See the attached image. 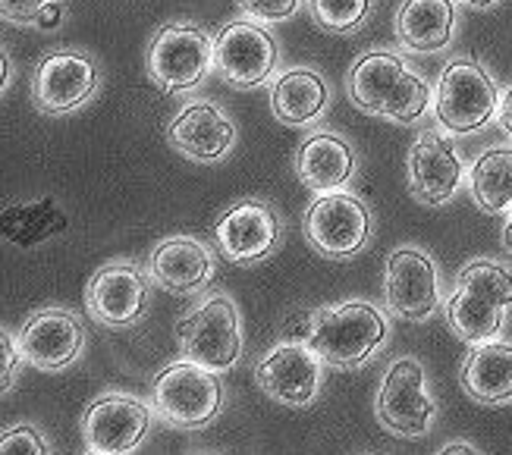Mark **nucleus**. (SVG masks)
<instances>
[{"mask_svg":"<svg viewBox=\"0 0 512 455\" xmlns=\"http://www.w3.org/2000/svg\"><path fill=\"white\" fill-rule=\"evenodd\" d=\"M346 95L362 113L399 126L418 123L434 107L431 85L412 73L406 60L390 51H368L349 66Z\"/></svg>","mask_w":512,"mask_h":455,"instance_id":"nucleus-1","label":"nucleus"},{"mask_svg":"<svg viewBox=\"0 0 512 455\" xmlns=\"http://www.w3.org/2000/svg\"><path fill=\"white\" fill-rule=\"evenodd\" d=\"M512 308V270L497 261H472L459 270L456 292L443 302L450 330L462 343L497 339Z\"/></svg>","mask_w":512,"mask_h":455,"instance_id":"nucleus-2","label":"nucleus"},{"mask_svg":"<svg viewBox=\"0 0 512 455\" xmlns=\"http://www.w3.org/2000/svg\"><path fill=\"white\" fill-rule=\"evenodd\" d=\"M387 336L390 327L381 308L362 299H349L318 308L308 346L330 368H359L381 352Z\"/></svg>","mask_w":512,"mask_h":455,"instance_id":"nucleus-3","label":"nucleus"},{"mask_svg":"<svg viewBox=\"0 0 512 455\" xmlns=\"http://www.w3.org/2000/svg\"><path fill=\"white\" fill-rule=\"evenodd\" d=\"M227 390L217 371L198 361H173L151 383L154 415L180 430H202L224 412Z\"/></svg>","mask_w":512,"mask_h":455,"instance_id":"nucleus-4","label":"nucleus"},{"mask_svg":"<svg viewBox=\"0 0 512 455\" xmlns=\"http://www.w3.org/2000/svg\"><path fill=\"white\" fill-rule=\"evenodd\" d=\"M176 343L183 358L224 374L242 358L239 308L230 295L211 292L176 321Z\"/></svg>","mask_w":512,"mask_h":455,"instance_id":"nucleus-5","label":"nucleus"},{"mask_svg":"<svg viewBox=\"0 0 512 455\" xmlns=\"http://www.w3.org/2000/svg\"><path fill=\"white\" fill-rule=\"evenodd\" d=\"M500 88L497 79L472 57L447 63L434 95V117L453 135H472L497 120Z\"/></svg>","mask_w":512,"mask_h":455,"instance_id":"nucleus-6","label":"nucleus"},{"mask_svg":"<svg viewBox=\"0 0 512 455\" xmlns=\"http://www.w3.org/2000/svg\"><path fill=\"white\" fill-rule=\"evenodd\" d=\"M302 230L308 245L315 248L321 258L330 261H346L365 252L374 233V217L371 208L346 189L321 192L315 201L305 208Z\"/></svg>","mask_w":512,"mask_h":455,"instance_id":"nucleus-7","label":"nucleus"},{"mask_svg":"<svg viewBox=\"0 0 512 455\" xmlns=\"http://www.w3.org/2000/svg\"><path fill=\"white\" fill-rule=\"evenodd\" d=\"M214 70V38L198 22H167L148 44V76L167 95L195 91Z\"/></svg>","mask_w":512,"mask_h":455,"instance_id":"nucleus-8","label":"nucleus"},{"mask_svg":"<svg viewBox=\"0 0 512 455\" xmlns=\"http://www.w3.org/2000/svg\"><path fill=\"white\" fill-rule=\"evenodd\" d=\"M101 70L92 54L79 48H54L32 73V104L44 117H66L98 95Z\"/></svg>","mask_w":512,"mask_h":455,"instance_id":"nucleus-9","label":"nucleus"},{"mask_svg":"<svg viewBox=\"0 0 512 455\" xmlns=\"http://www.w3.org/2000/svg\"><path fill=\"white\" fill-rule=\"evenodd\" d=\"M280 44L258 19H233L214 38V70L233 88H258L274 76Z\"/></svg>","mask_w":512,"mask_h":455,"instance_id":"nucleus-10","label":"nucleus"},{"mask_svg":"<svg viewBox=\"0 0 512 455\" xmlns=\"http://www.w3.org/2000/svg\"><path fill=\"white\" fill-rule=\"evenodd\" d=\"M151 302V273L136 261H107L85 286V311L110 330L136 327Z\"/></svg>","mask_w":512,"mask_h":455,"instance_id":"nucleus-11","label":"nucleus"},{"mask_svg":"<svg viewBox=\"0 0 512 455\" xmlns=\"http://www.w3.org/2000/svg\"><path fill=\"white\" fill-rule=\"evenodd\" d=\"M374 412L390 434L396 437H425L434 418L437 402L428 396L425 368L418 358H396L374 399Z\"/></svg>","mask_w":512,"mask_h":455,"instance_id":"nucleus-12","label":"nucleus"},{"mask_svg":"<svg viewBox=\"0 0 512 455\" xmlns=\"http://www.w3.org/2000/svg\"><path fill=\"white\" fill-rule=\"evenodd\" d=\"M154 421V405L129 393H104L82 415V440L88 452L123 455L136 452Z\"/></svg>","mask_w":512,"mask_h":455,"instance_id":"nucleus-13","label":"nucleus"},{"mask_svg":"<svg viewBox=\"0 0 512 455\" xmlns=\"http://www.w3.org/2000/svg\"><path fill=\"white\" fill-rule=\"evenodd\" d=\"M19 352L35 371L57 374L73 368L85 352V324L70 308H38L22 321Z\"/></svg>","mask_w":512,"mask_h":455,"instance_id":"nucleus-14","label":"nucleus"},{"mask_svg":"<svg viewBox=\"0 0 512 455\" xmlns=\"http://www.w3.org/2000/svg\"><path fill=\"white\" fill-rule=\"evenodd\" d=\"M387 308L403 321L421 324L440 305V277L434 258L418 245H399L387 255L384 267Z\"/></svg>","mask_w":512,"mask_h":455,"instance_id":"nucleus-15","label":"nucleus"},{"mask_svg":"<svg viewBox=\"0 0 512 455\" xmlns=\"http://www.w3.org/2000/svg\"><path fill=\"white\" fill-rule=\"evenodd\" d=\"M283 239L277 211L261 198H242L217 217L214 242L233 264H258Z\"/></svg>","mask_w":512,"mask_h":455,"instance_id":"nucleus-16","label":"nucleus"},{"mask_svg":"<svg viewBox=\"0 0 512 455\" xmlns=\"http://www.w3.org/2000/svg\"><path fill=\"white\" fill-rule=\"evenodd\" d=\"M321 374L324 361L318 358V352L308 343H286V339L267 352L255 368L261 393L293 408H305L318 399Z\"/></svg>","mask_w":512,"mask_h":455,"instance_id":"nucleus-17","label":"nucleus"},{"mask_svg":"<svg viewBox=\"0 0 512 455\" xmlns=\"http://www.w3.org/2000/svg\"><path fill=\"white\" fill-rule=\"evenodd\" d=\"M236 123L214 101H189L167 126V142L173 151L195 164H217L236 148Z\"/></svg>","mask_w":512,"mask_h":455,"instance_id":"nucleus-18","label":"nucleus"},{"mask_svg":"<svg viewBox=\"0 0 512 455\" xmlns=\"http://www.w3.org/2000/svg\"><path fill=\"white\" fill-rule=\"evenodd\" d=\"M462 182V157L456 154L453 142L437 129L418 132V139L409 148V189L415 201L440 208L447 204Z\"/></svg>","mask_w":512,"mask_h":455,"instance_id":"nucleus-19","label":"nucleus"},{"mask_svg":"<svg viewBox=\"0 0 512 455\" xmlns=\"http://www.w3.org/2000/svg\"><path fill=\"white\" fill-rule=\"evenodd\" d=\"M151 283L170 295H195L214 277L211 248L195 236L161 239L148 255Z\"/></svg>","mask_w":512,"mask_h":455,"instance_id":"nucleus-20","label":"nucleus"},{"mask_svg":"<svg viewBox=\"0 0 512 455\" xmlns=\"http://www.w3.org/2000/svg\"><path fill=\"white\" fill-rule=\"evenodd\" d=\"M296 176L311 192L346 189L349 179L359 170V154L337 132H315L296 151Z\"/></svg>","mask_w":512,"mask_h":455,"instance_id":"nucleus-21","label":"nucleus"},{"mask_svg":"<svg viewBox=\"0 0 512 455\" xmlns=\"http://www.w3.org/2000/svg\"><path fill=\"white\" fill-rule=\"evenodd\" d=\"M456 4L453 0H403L396 10V41L412 54H434L453 41Z\"/></svg>","mask_w":512,"mask_h":455,"instance_id":"nucleus-22","label":"nucleus"},{"mask_svg":"<svg viewBox=\"0 0 512 455\" xmlns=\"http://www.w3.org/2000/svg\"><path fill=\"white\" fill-rule=\"evenodd\" d=\"M330 104L327 82L318 70L296 66L274 79L271 85V110L283 126H311L324 117Z\"/></svg>","mask_w":512,"mask_h":455,"instance_id":"nucleus-23","label":"nucleus"},{"mask_svg":"<svg viewBox=\"0 0 512 455\" xmlns=\"http://www.w3.org/2000/svg\"><path fill=\"white\" fill-rule=\"evenodd\" d=\"M462 390L484 405L512 402V343L503 339L475 343L462 364Z\"/></svg>","mask_w":512,"mask_h":455,"instance_id":"nucleus-24","label":"nucleus"},{"mask_svg":"<svg viewBox=\"0 0 512 455\" xmlns=\"http://www.w3.org/2000/svg\"><path fill=\"white\" fill-rule=\"evenodd\" d=\"M469 192L484 214L512 208V148H491L478 157L469 170Z\"/></svg>","mask_w":512,"mask_h":455,"instance_id":"nucleus-25","label":"nucleus"},{"mask_svg":"<svg viewBox=\"0 0 512 455\" xmlns=\"http://www.w3.org/2000/svg\"><path fill=\"white\" fill-rule=\"evenodd\" d=\"M63 223L66 217L51 198H32V201L13 204V208L0 214V239L16 242V245H35L60 233Z\"/></svg>","mask_w":512,"mask_h":455,"instance_id":"nucleus-26","label":"nucleus"},{"mask_svg":"<svg viewBox=\"0 0 512 455\" xmlns=\"http://www.w3.org/2000/svg\"><path fill=\"white\" fill-rule=\"evenodd\" d=\"M374 0H311V16L330 35L359 32L371 16Z\"/></svg>","mask_w":512,"mask_h":455,"instance_id":"nucleus-27","label":"nucleus"},{"mask_svg":"<svg viewBox=\"0 0 512 455\" xmlns=\"http://www.w3.org/2000/svg\"><path fill=\"white\" fill-rule=\"evenodd\" d=\"M22 364H26V358L19 352V336L0 324V396L10 393L16 386Z\"/></svg>","mask_w":512,"mask_h":455,"instance_id":"nucleus-28","label":"nucleus"},{"mask_svg":"<svg viewBox=\"0 0 512 455\" xmlns=\"http://www.w3.org/2000/svg\"><path fill=\"white\" fill-rule=\"evenodd\" d=\"M299 4H302V0H236V7L242 10V16L258 19V22H264V26L293 19Z\"/></svg>","mask_w":512,"mask_h":455,"instance_id":"nucleus-29","label":"nucleus"},{"mask_svg":"<svg viewBox=\"0 0 512 455\" xmlns=\"http://www.w3.org/2000/svg\"><path fill=\"white\" fill-rule=\"evenodd\" d=\"M0 452H29V455H44L51 452V443L41 437L35 424H13L0 434Z\"/></svg>","mask_w":512,"mask_h":455,"instance_id":"nucleus-30","label":"nucleus"},{"mask_svg":"<svg viewBox=\"0 0 512 455\" xmlns=\"http://www.w3.org/2000/svg\"><path fill=\"white\" fill-rule=\"evenodd\" d=\"M48 4L51 0H0V19L13 26H35L38 13Z\"/></svg>","mask_w":512,"mask_h":455,"instance_id":"nucleus-31","label":"nucleus"},{"mask_svg":"<svg viewBox=\"0 0 512 455\" xmlns=\"http://www.w3.org/2000/svg\"><path fill=\"white\" fill-rule=\"evenodd\" d=\"M315 314L311 308H293L283 317V339L286 343H308L311 339V327H315Z\"/></svg>","mask_w":512,"mask_h":455,"instance_id":"nucleus-32","label":"nucleus"},{"mask_svg":"<svg viewBox=\"0 0 512 455\" xmlns=\"http://www.w3.org/2000/svg\"><path fill=\"white\" fill-rule=\"evenodd\" d=\"M497 126L512 139V82L506 91H500V107H497Z\"/></svg>","mask_w":512,"mask_h":455,"instance_id":"nucleus-33","label":"nucleus"},{"mask_svg":"<svg viewBox=\"0 0 512 455\" xmlns=\"http://www.w3.org/2000/svg\"><path fill=\"white\" fill-rule=\"evenodd\" d=\"M63 4H60V0H51V4L48 7H44L41 13H38V19H35V26L38 29H57L60 26V22H63Z\"/></svg>","mask_w":512,"mask_h":455,"instance_id":"nucleus-34","label":"nucleus"},{"mask_svg":"<svg viewBox=\"0 0 512 455\" xmlns=\"http://www.w3.org/2000/svg\"><path fill=\"white\" fill-rule=\"evenodd\" d=\"M10 82H13V60H10V54L0 48V98H4V91L10 88Z\"/></svg>","mask_w":512,"mask_h":455,"instance_id":"nucleus-35","label":"nucleus"},{"mask_svg":"<svg viewBox=\"0 0 512 455\" xmlns=\"http://www.w3.org/2000/svg\"><path fill=\"white\" fill-rule=\"evenodd\" d=\"M459 452H478V446H472V443H447L443 446V455H459Z\"/></svg>","mask_w":512,"mask_h":455,"instance_id":"nucleus-36","label":"nucleus"},{"mask_svg":"<svg viewBox=\"0 0 512 455\" xmlns=\"http://www.w3.org/2000/svg\"><path fill=\"white\" fill-rule=\"evenodd\" d=\"M503 248L512 255V208H509V217L503 223Z\"/></svg>","mask_w":512,"mask_h":455,"instance_id":"nucleus-37","label":"nucleus"},{"mask_svg":"<svg viewBox=\"0 0 512 455\" xmlns=\"http://www.w3.org/2000/svg\"><path fill=\"white\" fill-rule=\"evenodd\" d=\"M459 4H465V7H478V10H487V7L500 4V0H459Z\"/></svg>","mask_w":512,"mask_h":455,"instance_id":"nucleus-38","label":"nucleus"}]
</instances>
